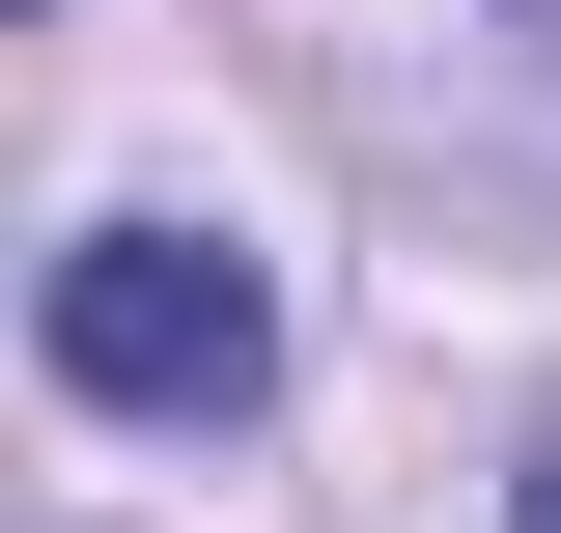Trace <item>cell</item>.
I'll return each mask as SVG.
<instances>
[{"label": "cell", "instance_id": "obj_2", "mask_svg": "<svg viewBox=\"0 0 561 533\" xmlns=\"http://www.w3.org/2000/svg\"><path fill=\"white\" fill-rule=\"evenodd\" d=\"M505 533H561V421H534V477H505Z\"/></svg>", "mask_w": 561, "mask_h": 533}, {"label": "cell", "instance_id": "obj_3", "mask_svg": "<svg viewBox=\"0 0 561 533\" xmlns=\"http://www.w3.org/2000/svg\"><path fill=\"white\" fill-rule=\"evenodd\" d=\"M534 29H561V0H534Z\"/></svg>", "mask_w": 561, "mask_h": 533}, {"label": "cell", "instance_id": "obj_1", "mask_svg": "<svg viewBox=\"0 0 561 533\" xmlns=\"http://www.w3.org/2000/svg\"><path fill=\"white\" fill-rule=\"evenodd\" d=\"M57 394L84 421H253L280 394V281L225 225H84L57 253Z\"/></svg>", "mask_w": 561, "mask_h": 533}]
</instances>
